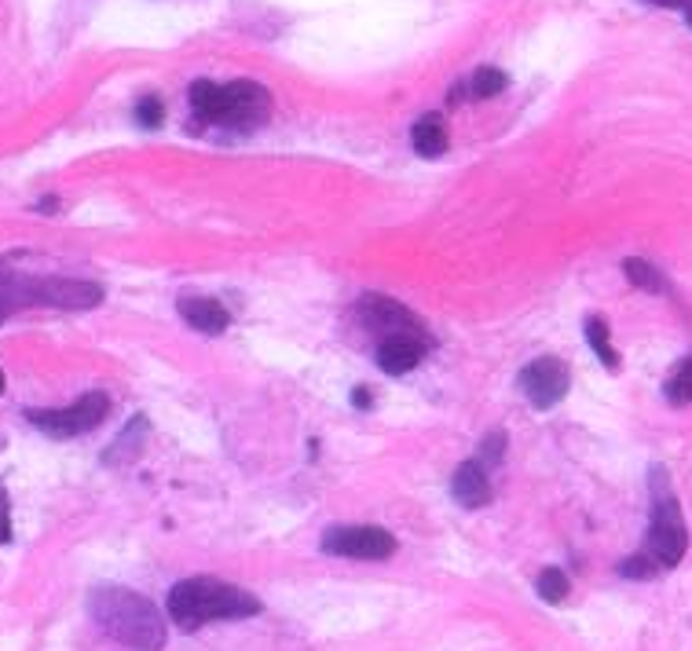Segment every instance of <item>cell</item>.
Returning a JSON list of instances; mask_svg holds the SVG:
<instances>
[{"label": "cell", "instance_id": "obj_13", "mask_svg": "<svg viewBox=\"0 0 692 651\" xmlns=\"http://www.w3.org/2000/svg\"><path fill=\"white\" fill-rule=\"evenodd\" d=\"M411 143L422 157H439L447 151V125L439 114H425V118L414 121L411 129Z\"/></svg>", "mask_w": 692, "mask_h": 651}, {"label": "cell", "instance_id": "obj_1", "mask_svg": "<svg viewBox=\"0 0 692 651\" xmlns=\"http://www.w3.org/2000/svg\"><path fill=\"white\" fill-rule=\"evenodd\" d=\"M257 612L260 601L254 593L220 579H184L169 590V623L180 634H195L209 623H235Z\"/></svg>", "mask_w": 692, "mask_h": 651}, {"label": "cell", "instance_id": "obj_20", "mask_svg": "<svg viewBox=\"0 0 692 651\" xmlns=\"http://www.w3.org/2000/svg\"><path fill=\"white\" fill-rule=\"evenodd\" d=\"M623 275L631 279L637 289H648V293H659V289L667 286V282L659 279V271L653 264H645V260H637V257L623 260Z\"/></svg>", "mask_w": 692, "mask_h": 651}, {"label": "cell", "instance_id": "obj_18", "mask_svg": "<svg viewBox=\"0 0 692 651\" xmlns=\"http://www.w3.org/2000/svg\"><path fill=\"white\" fill-rule=\"evenodd\" d=\"M535 590H539V596L547 604H561L564 596H568V575L561 571V567H547V571L539 575V582H535Z\"/></svg>", "mask_w": 692, "mask_h": 651}, {"label": "cell", "instance_id": "obj_2", "mask_svg": "<svg viewBox=\"0 0 692 651\" xmlns=\"http://www.w3.org/2000/svg\"><path fill=\"white\" fill-rule=\"evenodd\" d=\"M92 618L107 629L114 640L136 651H159L165 644V618L146 596L121 590V585H99L89 596Z\"/></svg>", "mask_w": 692, "mask_h": 651}, {"label": "cell", "instance_id": "obj_11", "mask_svg": "<svg viewBox=\"0 0 692 651\" xmlns=\"http://www.w3.org/2000/svg\"><path fill=\"white\" fill-rule=\"evenodd\" d=\"M176 311H180V319L187 326H195V330H202V333H224L231 326L227 308L213 297H180Z\"/></svg>", "mask_w": 692, "mask_h": 651}, {"label": "cell", "instance_id": "obj_15", "mask_svg": "<svg viewBox=\"0 0 692 651\" xmlns=\"http://www.w3.org/2000/svg\"><path fill=\"white\" fill-rule=\"evenodd\" d=\"M143 433H146V422H143V417H132L129 428H125L121 439H118V447H110L103 461H107V465H125V461H132L136 454H140V447H143L140 443Z\"/></svg>", "mask_w": 692, "mask_h": 651}, {"label": "cell", "instance_id": "obj_9", "mask_svg": "<svg viewBox=\"0 0 692 651\" xmlns=\"http://www.w3.org/2000/svg\"><path fill=\"white\" fill-rule=\"evenodd\" d=\"M425 348H429L425 333H396V338H382V344H377V366L392 377L411 374L414 366L422 363Z\"/></svg>", "mask_w": 692, "mask_h": 651}, {"label": "cell", "instance_id": "obj_17", "mask_svg": "<svg viewBox=\"0 0 692 651\" xmlns=\"http://www.w3.org/2000/svg\"><path fill=\"white\" fill-rule=\"evenodd\" d=\"M509 85V78L502 70L495 67H480L473 73V81H469V92H473L477 99H491V96H499V92H506Z\"/></svg>", "mask_w": 692, "mask_h": 651}, {"label": "cell", "instance_id": "obj_21", "mask_svg": "<svg viewBox=\"0 0 692 651\" xmlns=\"http://www.w3.org/2000/svg\"><path fill=\"white\" fill-rule=\"evenodd\" d=\"M656 571H659V564H656L648 553L626 556V560L620 564V575H623V579H653Z\"/></svg>", "mask_w": 692, "mask_h": 651}, {"label": "cell", "instance_id": "obj_24", "mask_svg": "<svg viewBox=\"0 0 692 651\" xmlns=\"http://www.w3.org/2000/svg\"><path fill=\"white\" fill-rule=\"evenodd\" d=\"M502 443H506V436H502V433L488 436V439H484V458L499 461V458H502Z\"/></svg>", "mask_w": 692, "mask_h": 651}, {"label": "cell", "instance_id": "obj_19", "mask_svg": "<svg viewBox=\"0 0 692 651\" xmlns=\"http://www.w3.org/2000/svg\"><path fill=\"white\" fill-rule=\"evenodd\" d=\"M664 392H667V403H675V406L692 403V359H685L675 374L667 377Z\"/></svg>", "mask_w": 692, "mask_h": 651}, {"label": "cell", "instance_id": "obj_16", "mask_svg": "<svg viewBox=\"0 0 692 651\" xmlns=\"http://www.w3.org/2000/svg\"><path fill=\"white\" fill-rule=\"evenodd\" d=\"M586 341H590V348L597 352V359H601L608 370H615V366H620V355H615L612 341H608V322L605 319L586 322Z\"/></svg>", "mask_w": 692, "mask_h": 651}, {"label": "cell", "instance_id": "obj_22", "mask_svg": "<svg viewBox=\"0 0 692 651\" xmlns=\"http://www.w3.org/2000/svg\"><path fill=\"white\" fill-rule=\"evenodd\" d=\"M162 99L159 96H143L140 103H136V121H143L146 129H159L162 125Z\"/></svg>", "mask_w": 692, "mask_h": 651}, {"label": "cell", "instance_id": "obj_5", "mask_svg": "<svg viewBox=\"0 0 692 651\" xmlns=\"http://www.w3.org/2000/svg\"><path fill=\"white\" fill-rule=\"evenodd\" d=\"M107 411H110V399L103 392H89V395H81L78 403L62 406V411H30V425H37L40 433H48L56 439H70V436L92 433L96 425H103Z\"/></svg>", "mask_w": 692, "mask_h": 651}, {"label": "cell", "instance_id": "obj_14", "mask_svg": "<svg viewBox=\"0 0 692 651\" xmlns=\"http://www.w3.org/2000/svg\"><path fill=\"white\" fill-rule=\"evenodd\" d=\"M26 300H37V282H26L23 275H15L12 268L0 264V322Z\"/></svg>", "mask_w": 692, "mask_h": 651}, {"label": "cell", "instance_id": "obj_7", "mask_svg": "<svg viewBox=\"0 0 692 651\" xmlns=\"http://www.w3.org/2000/svg\"><path fill=\"white\" fill-rule=\"evenodd\" d=\"M520 392L528 395L535 411H550L568 395V366L561 359H535L520 370Z\"/></svg>", "mask_w": 692, "mask_h": 651}, {"label": "cell", "instance_id": "obj_27", "mask_svg": "<svg viewBox=\"0 0 692 651\" xmlns=\"http://www.w3.org/2000/svg\"><path fill=\"white\" fill-rule=\"evenodd\" d=\"M0 392H4V374H0Z\"/></svg>", "mask_w": 692, "mask_h": 651}, {"label": "cell", "instance_id": "obj_26", "mask_svg": "<svg viewBox=\"0 0 692 651\" xmlns=\"http://www.w3.org/2000/svg\"><path fill=\"white\" fill-rule=\"evenodd\" d=\"M685 19H689V26H692V4L685 8Z\"/></svg>", "mask_w": 692, "mask_h": 651}, {"label": "cell", "instance_id": "obj_12", "mask_svg": "<svg viewBox=\"0 0 692 651\" xmlns=\"http://www.w3.org/2000/svg\"><path fill=\"white\" fill-rule=\"evenodd\" d=\"M450 490H455V498H458L466 509L488 506L491 483H488L484 465H480V461H466V465H458V469H455V480H450Z\"/></svg>", "mask_w": 692, "mask_h": 651}, {"label": "cell", "instance_id": "obj_23", "mask_svg": "<svg viewBox=\"0 0 692 651\" xmlns=\"http://www.w3.org/2000/svg\"><path fill=\"white\" fill-rule=\"evenodd\" d=\"M12 542V501H8V490L0 487V545Z\"/></svg>", "mask_w": 692, "mask_h": 651}, {"label": "cell", "instance_id": "obj_4", "mask_svg": "<svg viewBox=\"0 0 692 651\" xmlns=\"http://www.w3.org/2000/svg\"><path fill=\"white\" fill-rule=\"evenodd\" d=\"M689 549V531L681 509L667 487L664 469H653V523H648V556L659 567H678Z\"/></svg>", "mask_w": 692, "mask_h": 651}, {"label": "cell", "instance_id": "obj_8", "mask_svg": "<svg viewBox=\"0 0 692 651\" xmlns=\"http://www.w3.org/2000/svg\"><path fill=\"white\" fill-rule=\"evenodd\" d=\"M355 311H360L363 326L374 333L377 341L396 338V333H425L422 322H418L414 315L403 308V304H396L389 297H374V293H371V297L360 300V308H355Z\"/></svg>", "mask_w": 692, "mask_h": 651}, {"label": "cell", "instance_id": "obj_10", "mask_svg": "<svg viewBox=\"0 0 692 651\" xmlns=\"http://www.w3.org/2000/svg\"><path fill=\"white\" fill-rule=\"evenodd\" d=\"M37 300L56 304V308H96L103 300V289L96 282L51 279V282H37Z\"/></svg>", "mask_w": 692, "mask_h": 651}, {"label": "cell", "instance_id": "obj_3", "mask_svg": "<svg viewBox=\"0 0 692 651\" xmlns=\"http://www.w3.org/2000/svg\"><path fill=\"white\" fill-rule=\"evenodd\" d=\"M191 107L198 121L231 125V129H257L268 121L271 99L254 81H231V85H213V81H195Z\"/></svg>", "mask_w": 692, "mask_h": 651}, {"label": "cell", "instance_id": "obj_25", "mask_svg": "<svg viewBox=\"0 0 692 651\" xmlns=\"http://www.w3.org/2000/svg\"><path fill=\"white\" fill-rule=\"evenodd\" d=\"M352 403L360 406V411H366V406H371V392H366V388H355V392H352Z\"/></svg>", "mask_w": 692, "mask_h": 651}, {"label": "cell", "instance_id": "obj_6", "mask_svg": "<svg viewBox=\"0 0 692 651\" xmlns=\"http://www.w3.org/2000/svg\"><path fill=\"white\" fill-rule=\"evenodd\" d=\"M322 553L344 556V560H389L396 553V538L389 531L355 523V528H330L322 534Z\"/></svg>", "mask_w": 692, "mask_h": 651}]
</instances>
